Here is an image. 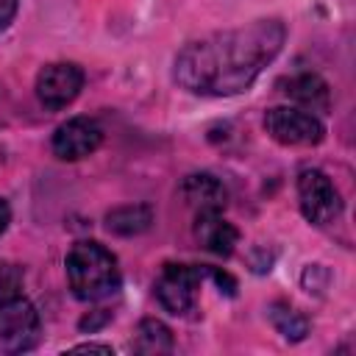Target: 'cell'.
<instances>
[{"label": "cell", "mask_w": 356, "mask_h": 356, "mask_svg": "<svg viewBox=\"0 0 356 356\" xmlns=\"http://www.w3.org/2000/svg\"><path fill=\"white\" fill-rule=\"evenodd\" d=\"M195 236L206 250H211L217 256H231L234 245L239 239V231L228 220H222L220 211H197L195 214Z\"/></svg>", "instance_id": "10"}, {"label": "cell", "mask_w": 356, "mask_h": 356, "mask_svg": "<svg viewBox=\"0 0 356 356\" xmlns=\"http://www.w3.org/2000/svg\"><path fill=\"white\" fill-rule=\"evenodd\" d=\"M131 348L145 356H159L172 350V331L161 320H142L131 339Z\"/></svg>", "instance_id": "13"}, {"label": "cell", "mask_w": 356, "mask_h": 356, "mask_svg": "<svg viewBox=\"0 0 356 356\" xmlns=\"http://www.w3.org/2000/svg\"><path fill=\"white\" fill-rule=\"evenodd\" d=\"M17 6H19V0H0V33L11 25V19L17 14Z\"/></svg>", "instance_id": "16"}, {"label": "cell", "mask_w": 356, "mask_h": 356, "mask_svg": "<svg viewBox=\"0 0 356 356\" xmlns=\"http://www.w3.org/2000/svg\"><path fill=\"white\" fill-rule=\"evenodd\" d=\"M206 278V267L195 264H167L156 278V298L170 314H186L197 303V289Z\"/></svg>", "instance_id": "5"}, {"label": "cell", "mask_w": 356, "mask_h": 356, "mask_svg": "<svg viewBox=\"0 0 356 356\" xmlns=\"http://www.w3.org/2000/svg\"><path fill=\"white\" fill-rule=\"evenodd\" d=\"M39 337V314L31 300L14 295L0 303V350L19 353L33 348Z\"/></svg>", "instance_id": "6"}, {"label": "cell", "mask_w": 356, "mask_h": 356, "mask_svg": "<svg viewBox=\"0 0 356 356\" xmlns=\"http://www.w3.org/2000/svg\"><path fill=\"white\" fill-rule=\"evenodd\" d=\"M8 222H11V209H8V203H6V197H0V236L6 234V228H8Z\"/></svg>", "instance_id": "18"}, {"label": "cell", "mask_w": 356, "mask_h": 356, "mask_svg": "<svg viewBox=\"0 0 356 356\" xmlns=\"http://www.w3.org/2000/svg\"><path fill=\"white\" fill-rule=\"evenodd\" d=\"M103 142V128L92 117H72L61 122L53 134V153L64 161H78L95 153Z\"/></svg>", "instance_id": "8"}, {"label": "cell", "mask_w": 356, "mask_h": 356, "mask_svg": "<svg viewBox=\"0 0 356 356\" xmlns=\"http://www.w3.org/2000/svg\"><path fill=\"white\" fill-rule=\"evenodd\" d=\"M298 203L312 225H328L342 214V197L323 170H303L298 175Z\"/></svg>", "instance_id": "4"}, {"label": "cell", "mask_w": 356, "mask_h": 356, "mask_svg": "<svg viewBox=\"0 0 356 356\" xmlns=\"http://www.w3.org/2000/svg\"><path fill=\"white\" fill-rule=\"evenodd\" d=\"M264 128L267 134L286 147H312L320 145L325 136L323 122L303 108H292V106H275L264 114Z\"/></svg>", "instance_id": "3"}, {"label": "cell", "mask_w": 356, "mask_h": 356, "mask_svg": "<svg viewBox=\"0 0 356 356\" xmlns=\"http://www.w3.org/2000/svg\"><path fill=\"white\" fill-rule=\"evenodd\" d=\"M19 286H22V273L19 267L8 264V261H0V303L19 295Z\"/></svg>", "instance_id": "15"}, {"label": "cell", "mask_w": 356, "mask_h": 356, "mask_svg": "<svg viewBox=\"0 0 356 356\" xmlns=\"http://www.w3.org/2000/svg\"><path fill=\"white\" fill-rule=\"evenodd\" d=\"M153 222V211L150 206L145 203H134V206H120L114 211L106 214V228L111 234H120V236H134V234H142L147 231Z\"/></svg>", "instance_id": "12"}, {"label": "cell", "mask_w": 356, "mask_h": 356, "mask_svg": "<svg viewBox=\"0 0 356 356\" xmlns=\"http://www.w3.org/2000/svg\"><path fill=\"white\" fill-rule=\"evenodd\" d=\"M81 89H83V72L78 64H70V61L47 64L36 75V97L50 111L70 106L81 95Z\"/></svg>", "instance_id": "7"}, {"label": "cell", "mask_w": 356, "mask_h": 356, "mask_svg": "<svg viewBox=\"0 0 356 356\" xmlns=\"http://www.w3.org/2000/svg\"><path fill=\"white\" fill-rule=\"evenodd\" d=\"M181 197L189 209L197 211H222L228 203V189L222 186L220 178L209 175V172H195L186 175L181 184Z\"/></svg>", "instance_id": "9"}, {"label": "cell", "mask_w": 356, "mask_h": 356, "mask_svg": "<svg viewBox=\"0 0 356 356\" xmlns=\"http://www.w3.org/2000/svg\"><path fill=\"white\" fill-rule=\"evenodd\" d=\"M284 39L286 28L281 19H253L242 28L217 31L189 42L175 56V81L192 95H239L278 56Z\"/></svg>", "instance_id": "1"}, {"label": "cell", "mask_w": 356, "mask_h": 356, "mask_svg": "<svg viewBox=\"0 0 356 356\" xmlns=\"http://www.w3.org/2000/svg\"><path fill=\"white\" fill-rule=\"evenodd\" d=\"M270 320H273L275 331H278L281 337L292 339V342L303 339L306 331H309L306 317H303L300 312H295L292 306H286V303H273V306H270Z\"/></svg>", "instance_id": "14"}, {"label": "cell", "mask_w": 356, "mask_h": 356, "mask_svg": "<svg viewBox=\"0 0 356 356\" xmlns=\"http://www.w3.org/2000/svg\"><path fill=\"white\" fill-rule=\"evenodd\" d=\"M67 281L78 300L97 303L120 289V267L108 248L100 242H75L67 253Z\"/></svg>", "instance_id": "2"}, {"label": "cell", "mask_w": 356, "mask_h": 356, "mask_svg": "<svg viewBox=\"0 0 356 356\" xmlns=\"http://www.w3.org/2000/svg\"><path fill=\"white\" fill-rule=\"evenodd\" d=\"M72 353H111V348L108 345H97V342H83V345H75V348H70Z\"/></svg>", "instance_id": "17"}, {"label": "cell", "mask_w": 356, "mask_h": 356, "mask_svg": "<svg viewBox=\"0 0 356 356\" xmlns=\"http://www.w3.org/2000/svg\"><path fill=\"white\" fill-rule=\"evenodd\" d=\"M295 103L303 106V111H328L331 106V92H328V83L314 75V72H303V75H295L286 89H284Z\"/></svg>", "instance_id": "11"}]
</instances>
